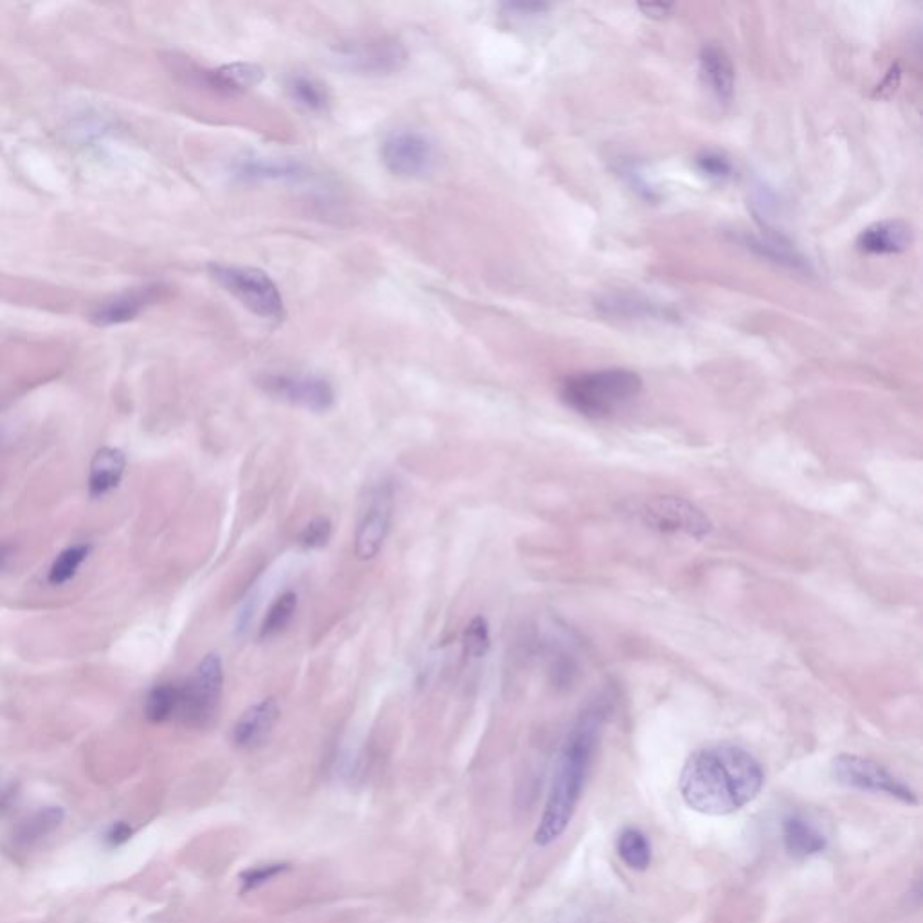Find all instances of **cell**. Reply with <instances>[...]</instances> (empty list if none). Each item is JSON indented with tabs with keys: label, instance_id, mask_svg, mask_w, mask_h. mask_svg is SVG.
<instances>
[{
	"label": "cell",
	"instance_id": "cell-33",
	"mask_svg": "<svg viewBox=\"0 0 923 923\" xmlns=\"http://www.w3.org/2000/svg\"><path fill=\"white\" fill-rule=\"evenodd\" d=\"M505 8L512 11V13H520V15H536V13L545 10L543 4H523V2H520V4L518 2L507 4Z\"/></svg>",
	"mask_w": 923,
	"mask_h": 923
},
{
	"label": "cell",
	"instance_id": "cell-23",
	"mask_svg": "<svg viewBox=\"0 0 923 923\" xmlns=\"http://www.w3.org/2000/svg\"><path fill=\"white\" fill-rule=\"evenodd\" d=\"M617 853L622 862L635 871H646L651 864V842L639 828H624L617 839Z\"/></svg>",
	"mask_w": 923,
	"mask_h": 923
},
{
	"label": "cell",
	"instance_id": "cell-29",
	"mask_svg": "<svg viewBox=\"0 0 923 923\" xmlns=\"http://www.w3.org/2000/svg\"><path fill=\"white\" fill-rule=\"evenodd\" d=\"M287 869H289V864L275 862V864H262V866H255V868H249L246 869V871H242V873H240L242 893L255 891V889H258V887L264 886V884H267V882H271L273 878L284 875Z\"/></svg>",
	"mask_w": 923,
	"mask_h": 923
},
{
	"label": "cell",
	"instance_id": "cell-13",
	"mask_svg": "<svg viewBox=\"0 0 923 923\" xmlns=\"http://www.w3.org/2000/svg\"><path fill=\"white\" fill-rule=\"evenodd\" d=\"M159 294H161L159 285H147V287H139L134 291L114 296L98 305V309L92 312V321L100 327L127 323L145 311L148 305L156 302Z\"/></svg>",
	"mask_w": 923,
	"mask_h": 923
},
{
	"label": "cell",
	"instance_id": "cell-6",
	"mask_svg": "<svg viewBox=\"0 0 923 923\" xmlns=\"http://www.w3.org/2000/svg\"><path fill=\"white\" fill-rule=\"evenodd\" d=\"M832 776L839 785L860 792L884 794L902 801L905 805H918V797L913 788L905 785L900 777L891 774L873 759L862 758L855 754H839L832 761Z\"/></svg>",
	"mask_w": 923,
	"mask_h": 923
},
{
	"label": "cell",
	"instance_id": "cell-12",
	"mask_svg": "<svg viewBox=\"0 0 923 923\" xmlns=\"http://www.w3.org/2000/svg\"><path fill=\"white\" fill-rule=\"evenodd\" d=\"M278 718H280V707L276 704L275 698H264L256 704L249 705L233 725V731H231L233 745L240 750H255L262 747L269 740Z\"/></svg>",
	"mask_w": 923,
	"mask_h": 923
},
{
	"label": "cell",
	"instance_id": "cell-21",
	"mask_svg": "<svg viewBox=\"0 0 923 923\" xmlns=\"http://www.w3.org/2000/svg\"><path fill=\"white\" fill-rule=\"evenodd\" d=\"M285 92L298 107L309 112H325L329 109L330 96L327 87L307 74H293L285 80Z\"/></svg>",
	"mask_w": 923,
	"mask_h": 923
},
{
	"label": "cell",
	"instance_id": "cell-14",
	"mask_svg": "<svg viewBox=\"0 0 923 923\" xmlns=\"http://www.w3.org/2000/svg\"><path fill=\"white\" fill-rule=\"evenodd\" d=\"M913 231L904 220H882L864 229L857 238V247L868 255H895L911 246Z\"/></svg>",
	"mask_w": 923,
	"mask_h": 923
},
{
	"label": "cell",
	"instance_id": "cell-32",
	"mask_svg": "<svg viewBox=\"0 0 923 923\" xmlns=\"http://www.w3.org/2000/svg\"><path fill=\"white\" fill-rule=\"evenodd\" d=\"M132 835V828L125 823H118L112 826L109 835H107V841L112 844V846H118L121 842L128 841Z\"/></svg>",
	"mask_w": 923,
	"mask_h": 923
},
{
	"label": "cell",
	"instance_id": "cell-4",
	"mask_svg": "<svg viewBox=\"0 0 923 923\" xmlns=\"http://www.w3.org/2000/svg\"><path fill=\"white\" fill-rule=\"evenodd\" d=\"M208 271L211 278L247 311L262 320H284V298L273 278L264 271L235 264H211Z\"/></svg>",
	"mask_w": 923,
	"mask_h": 923
},
{
	"label": "cell",
	"instance_id": "cell-19",
	"mask_svg": "<svg viewBox=\"0 0 923 923\" xmlns=\"http://www.w3.org/2000/svg\"><path fill=\"white\" fill-rule=\"evenodd\" d=\"M201 78L208 89L222 92V94H238V92L253 89L262 82L264 69L260 65L240 62V64L222 65L213 71H204Z\"/></svg>",
	"mask_w": 923,
	"mask_h": 923
},
{
	"label": "cell",
	"instance_id": "cell-27",
	"mask_svg": "<svg viewBox=\"0 0 923 923\" xmlns=\"http://www.w3.org/2000/svg\"><path fill=\"white\" fill-rule=\"evenodd\" d=\"M489 648H491V635H489L487 621L484 617H475L467 624L466 633H464V651L469 658H482L487 655Z\"/></svg>",
	"mask_w": 923,
	"mask_h": 923
},
{
	"label": "cell",
	"instance_id": "cell-2",
	"mask_svg": "<svg viewBox=\"0 0 923 923\" xmlns=\"http://www.w3.org/2000/svg\"><path fill=\"white\" fill-rule=\"evenodd\" d=\"M603 725V709H588L579 716L576 725L563 741L554 763L547 803L534 832V842L540 848L558 841L574 819L579 799L583 796L594 765L595 752L599 749Z\"/></svg>",
	"mask_w": 923,
	"mask_h": 923
},
{
	"label": "cell",
	"instance_id": "cell-15",
	"mask_svg": "<svg viewBox=\"0 0 923 923\" xmlns=\"http://www.w3.org/2000/svg\"><path fill=\"white\" fill-rule=\"evenodd\" d=\"M700 76L705 87L720 103H729L734 96V65L725 49L707 44L700 53Z\"/></svg>",
	"mask_w": 923,
	"mask_h": 923
},
{
	"label": "cell",
	"instance_id": "cell-7",
	"mask_svg": "<svg viewBox=\"0 0 923 923\" xmlns=\"http://www.w3.org/2000/svg\"><path fill=\"white\" fill-rule=\"evenodd\" d=\"M393 509H395V491L392 482L379 480L370 485L366 498L361 505L354 534L356 556L363 561L374 559L392 529Z\"/></svg>",
	"mask_w": 923,
	"mask_h": 923
},
{
	"label": "cell",
	"instance_id": "cell-26",
	"mask_svg": "<svg viewBox=\"0 0 923 923\" xmlns=\"http://www.w3.org/2000/svg\"><path fill=\"white\" fill-rule=\"evenodd\" d=\"M747 246L756 249L758 253L767 256L774 262H781L785 266L794 267V269H805V260L797 255L796 251L788 249L785 244L776 242V240H761V238H749Z\"/></svg>",
	"mask_w": 923,
	"mask_h": 923
},
{
	"label": "cell",
	"instance_id": "cell-20",
	"mask_svg": "<svg viewBox=\"0 0 923 923\" xmlns=\"http://www.w3.org/2000/svg\"><path fill=\"white\" fill-rule=\"evenodd\" d=\"M64 821V810L58 806L40 808L35 814L22 819L11 835V841L19 850H29L37 846L38 842L46 839L47 835L55 832L56 828Z\"/></svg>",
	"mask_w": 923,
	"mask_h": 923
},
{
	"label": "cell",
	"instance_id": "cell-25",
	"mask_svg": "<svg viewBox=\"0 0 923 923\" xmlns=\"http://www.w3.org/2000/svg\"><path fill=\"white\" fill-rule=\"evenodd\" d=\"M91 550V545L87 543H78V545L62 550L47 572V583L51 586H64L71 583L83 563L89 558Z\"/></svg>",
	"mask_w": 923,
	"mask_h": 923
},
{
	"label": "cell",
	"instance_id": "cell-35",
	"mask_svg": "<svg viewBox=\"0 0 923 923\" xmlns=\"http://www.w3.org/2000/svg\"><path fill=\"white\" fill-rule=\"evenodd\" d=\"M11 556H13L11 547H8V545H0V568H4L10 563Z\"/></svg>",
	"mask_w": 923,
	"mask_h": 923
},
{
	"label": "cell",
	"instance_id": "cell-17",
	"mask_svg": "<svg viewBox=\"0 0 923 923\" xmlns=\"http://www.w3.org/2000/svg\"><path fill=\"white\" fill-rule=\"evenodd\" d=\"M127 469V457L118 448H101L91 460L89 467V494L92 498H103L118 489Z\"/></svg>",
	"mask_w": 923,
	"mask_h": 923
},
{
	"label": "cell",
	"instance_id": "cell-11",
	"mask_svg": "<svg viewBox=\"0 0 923 923\" xmlns=\"http://www.w3.org/2000/svg\"><path fill=\"white\" fill-rule=\"evenodd\" d=\"M258 386L271 399L305 412H329L336 403L332 384L318 375L266 374L258 379Z\"/></svg>",
	"mask_w": 923,
	"mask_h": 923
},
{
	"label": "cell",
	"instance_id": "cell-22",
	"mask_svg": "<svg viewBox=\"0 0 923 923\" xmlns=\"http://www.w3.org/2000/svg\"><path fill=\"white\" fill-rule=\"evenodd\" d=\"M179 709V684L163 682L148 691L145 698V718L150 723H166L175 720Z\"/></svg>",
	"mask_w": 923,
	"mask_h": 923
},
{
	"label": "cell",
	"instance_id": "cell-18",
	"mask_svg": "<svg viewBox=\"0 0 923 923\" xmlns=\"http://www.w3.org/2000/svg\"><path fill=\"white\" fill-rule=\"evenodd\" d=\"M233 174L242 181H300L307 177V170L302 163L291 159H271V157H244L238 161Z\"/></svg>",
	"mask_w": 923,
	"mask_h": 923
},
{
	"label": "cell",
	"instance_id": "cell-30",
	"mask_svg": "<svg viewBox=\"0 0 923 923\" xmlns=\"http://www.w3.org/2000/svg\"><path fill=\"white\" fill-rule=\"evenodd\" d=\"M696 165L700 168L702 174L711 177V179H725L732 172L731 161L723 157L718 152H704L702 156L696 159Z\"/></svg>",
	"mask_w": 923,
	"mask_h": 923
},
{
	"label": "cell",
	"instance_id": "cell-8",
	"mask_svg": "<svg viewBox=\"0 0 923 923\" xmlns=\"http://www.w3.org/2000/svg\"><path fill=\"white\" fill-rule=\"evenodd\" d=\"M639 518L651 531L673 536L704 540L713 531V523L696 505L677 496H655L642 503Z\"/></svg>",
	"mask_w": 923,
	"mask_h": 923
},
{
	"label": "cell",
	"instance_id": "cell-10",
	"mask_svg": "<svg viewBox=\"0 0 923 923\" xmlns=\"http://www.w3.org/2000/svg\"><path fill=\"white\" fill-rule=\"evenodd\" d=\"M338 60L352 74L383 78L399 73L408 62V53L395 38L372 37L339 47Z\"/></svg>",
	"mask_w": 923,
	"mask_h": 923
},
{
	"label": "cell",
	"instance_id": "cell-24",
	"mask_svg": "<svg viewBox=\"0 0 923 923\" xmlns=\"http://www.w3.org/2000/svg\"><path fill=\"white\" fill-rule=\"evenodd\" d=\"M296 610H298V595L294 592H284L278 595L273 604L269 606L266 617L262 621L260 633H258L260 640L275 639L280 633H284L293 621Z\"/></svg>",
	"mask_w": 923,
	"mask_h": 923
},
{
	"label": "cell",
	"instance_id": "cell-16",
	"mask_svg": "<svg viewBox=\"0 0 923 923\" xmlns=\"http://www.w3.org/2000/svg\"><path fill=\"white\" fill-rule=\"evenodd\" d=\"M781 832L786 853L792 859H810L828 848L826 835L803 814L786 815Z\"/></svg>",
	"mask_w": 923,
	"mask_h": 923
},
{
	"label": "cell",
	"instance_id": "cell-3",
	"mask_svg": "<svg viewBox=\"0 0 923 923\" xmlns=\"http://www.w3.org/2000/svg\"><path fill=\"white\" fill-rule=\"evenodd\" d=\"M642 392V379L626 368L570 375L561 384V401L588 419H608L630 406Z\"/></svg>",
	"mask_w": 923,
	"mask_h": 923
},
{
	"label": "cell",
	"instance_id": "cell-9",
	"mask_svg": "<svg viewBox=\"0 0 923 923\" xmlns=\"http://www.w3.org/2000/svg\"><path fill=\"white\" fill-rule=\"evenodd\" d=\"M384 168L401 179H422L437 165V150L430 139L417 130H395L381 143Z\"/></svg>",
	"mask_w": 923,
	"mask_h": 923
},
{
	"label": "cell",
	"instance_id": "cell-31",
	"mask_svg": "<svg viewBox=\"0 0 923 923\" xmlns=\"http://www.w3.org/2000/svg\"><path fill=\"white\" fill-rule=\"evenodd\" d=\"M19 790L15 785H0V819L6 814H10L11 808L17 803Z\"/></svg>",
	"mask_w": 923,
	"mask_h": 923
},
{
	"label": "cell",
	"instance_id": "cell-1",
	"mask_svg": "<svg viewBox=\"0 0 923 923\" xmlns=\"http://www.w3.org/2000/svg\"><path fill=\"white\" fill-rule=\"evenodd\" d=\"M765 770L736 743H713L696 749L680 774V796L704 815H729L759 796Z\"/></svg>",
	"mask_w": 923,
	"mask_h": 923
},
{
	"label": "cell",
	"instance_id": "cell-28",
	"mask_svg": "<svg viewBox=\"0 0 923 923\" xmlns=\"http://www.w3.org/2000/svg\"><path fill=\"white\" fill-rule=\"evenodd\" d=\"M332 538V523L325 516H318L303 527L298 536V545L305 550H320L329 545Z\"/></svg>",
	"mask_w": 923,
	"mask_h": 923
},
{
	"label": "cell",
	"instance_id": "cell-5",
	"mask_svg": "<svg viewBox=\"0 0 923 923\" xmlns=\"http://www.w3.org/2000/svg\"><path fill=\"white\" fill-rule=\"evenodd\" d=\"M224 691V668L217 653L202 658L192 677L179 686V709L175 720L192 729L215 722Z\"/></svg>",
	"mask_w": 923,
	"mask_h": 923
},
{
	"label": "cell",
	"instance_id": "cell-34",
	"mask_svg": "<svg viewBox=\"0 0 923 923\" xmlns=\"http://www.w3.org/2000/svg\"><path fill=\"white\" fill-rule=\"evenodd\" d=\"M640 10L644 11L648 17H657V19H662L668 15L671 6L668 4H642Z\"/></svg>",
	"mask_w": 923,
	"mask_h": 923
}]
</instances>
